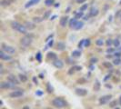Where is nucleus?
Wrapping results in <instances>:
<instances>
[{"mask_svg":"<svg viewBox=\"0 0 121 109\" xmlns=\"http://www.w3.org/2000/svg\"><path fill=\"white\" fill-rule=\"evenodd\" d=\"M52 105L55 106L56 108H64L67 106V102L62 97H56L52 100Z\"/></svg>","mask_w":121,"mask_h":109,"instance_id":"f257e3e1","label":"nucleus"},{"mask_svg":"<svg viewBox=\"0 0 121 109\" xmlns=\"http://www.w3.org/2000/svg\"><path fill=\"white\" fill-rule=\"evenodd\" d=\"M11 27H12L14 30L17 31L21 34H24V35H26L27 34V29L26 28V26L23 25L19 24L17 21H13L11 22Z\"/></svg>","mask_w":121,"mask_h":109,"instance_id":"f03ea898","label":"nucleus"},{"mask_svg":"<svg viewBox=\"0 0 121 109\" xmlns=\"http://www.w3.org/2000/svg\"><path fill=\"white\" fill-rule=\"evenodd\" d=\"M33 37H34V36L31 35V34H29V35H25L24 37H22L21 40H20L21 46H22L24 48L28 47L31 44H32V42H33Z\"/></svg>","mask_w":121,"mask_h":109,"instance_id":"7ed1b4c3","label":"nucleus"},{"mask_svg":"<svg viewBox=\"0 0 121 109\" xmlns=\"http://www.w3.org/2000/svg\"><path fill=\"white\" fill-rule=\"evenodd\" d=\"M23 96H24V91L22 89H16L8 95V96L11 98H18V97Z\"/></svg>","mask_w":121,"mask_h":109,"instance_id":"20e7f679","label":"nucleus"},{"mask_svg":"<svg viewBox=\"0 0 121 109\" xmlns=\"http://www.w3.org/2000/svg\"><path fill=\"white\" fill-rule=\"evenodd\" d=\"M16 85L12 84L11 82H9L8 80L6 81V82H2L0 84V88L1 89H15L16 88Z\"/></svg>","mask_w":121,"mask_h":109,"instance_id":"39448f33","label":"nucleus"},{"mask_svg":"<svg viewBox=\"0 0 121 109\" xmlns=\"http://www.w3.org/2000/svg\"><path fill=\"white\" fill-rule=\"evenodd\" d=\"M2 50L9 54H13L16 53V49L14 48L13 46H7V45H5V44H2Z\"/></svg>","mask_w":121,"mask_h":109,"instance_id":"423d86ee","label":"nucleus"},{"mask_svg":"<svg viewBox=\"0 0 121 109\" xmlns=\"http://www.w3.org/2000/svg\"><path fill=\"white\" fill-rule=\"evenodd\" d=\"M111 98H112V96H111V95L103 96H101L99 98V104H100V105H106V104H108L110 102Z\"/></svg>","mask_w":121,"mask_h":109,"instance_id":"0eeeda50","label":"nucleus"},{"mask_svg":"<svg viewBox=\"0 0 121 109\" xmlns=\"http://www.w3.org/2000/svg\"><path fill=\"white\" fill-rule=\"evenodd\" d=\"M0 58H1V60H4V61H9L12 59V57L9 55V54L4 52L3 50L0 51Z\"/></svg>","mask_w":121,"mask_h":109,"instance_id":"6e6552de","label":"nucleus"},{"mask_svg":"<svg viewBox=\"0 0 121 109\" xmlns=\"http://www.w3.org/2000/svg\"><path fill=\"white\" fill-rule=\"evenodd\" d=\"M7 80L9 81V82H11L12 84H14V85H19V80H18V78L17 77V76H15L14 75H9L8 76H7Z\"/></svg>","mask_w":121,"mask_h":109,"instance_id":"1a4fd4ad","label":"nucleus"},{"mask_svg":"<svg viewBox=\"0 0 121 109\" xmlns=\"http://www.w3.org/2000/svg\"><path fill=\"white\" fill-rule=\"evenodd\" d=\"M75 92L79 96H85L87 95V90L85 89V88H77L75 90Z\"/></svg>","mask_w":121,"mask_h":109,"instance_id":"9d476101","label":"nucleus"},{"mask_svg":"<svg viewBox=\"0 0 121 109\" xmlns=\"http://www.w3.org/2000/svg\"><path fill=\"white\" fill-rule=\"evenodd\" d=\"M53 66L57 69H61L64 67V63L59 59H56L55 61H53Z\"/></svg>","mask_w":121,"mask_h":109,"instance_id":"9b49d317","label":"nucleus"},{"mask_svg":"<svg viewBox=\"0 0 121 109\" xmlns=\"http://www.w3.org/2000/svg\"><path fill=\"white\" fill-rule=\"evenodd\" d=\"M67 22H68V17H62L60 18V21H59L61 27H66V25H67Z\"/></svg>","mask_w":121,"mask_h":109,"instance_id":"f8f14e48","label":"nucleus"},{"mask_svg":"<svg viewBox=\"0 0 121 109\" xmlns=\"http://www.w3.org/2000/svg\"><path fill=\"white\" fill-rule=\"evenodd\" d=\"M14 2V0H1L0 1V6L5 7V6H10Z\"/></svg>","mask_w":121,"mask_h":109,"instance_id":"ddd939ff","label":"nucleus"},{"mask_svg":"<svg viewBox=\"0 0 121 109\" xmlns=\"http://www.w3.org/2000/svg\"><path fill=\"white\" fill-rule=\"evenodd\" d=\"M39 1H40V0H29V1L25 5V7H26V8H28V7H30V6H35L36 4L39 3Z\"/></svg>","mask_w":121,"mask_h":109,"instance_id":"4468645a","label":"nucleus"},{"mask_svg":"<svg viewBox=\"0 0 121 109\" xmlns=\"http://www.w3.org/2000/svg\"><path fill=\"white\" fill-rule=\"evenodd\" d=\"M25 26H26V28L27 30H33V29L36 28L35 24H34V23H31V22H26Z\"/></svg>","mask_w":121,"mask_h":109,"instance_id":"2eb2a0df","label":"nucleus"},{"mask_svg":"<svg viewBox=\"0 0 121 109\" xmlns=\"http://www.w3.org/2000/svg\"><path fill=\"white\" fill-rule=\"evenodd\" d=\"M98 13H99V11H98L97 8L92 7L90 9V11H89V16H90V17H97V15H98Z\"/></svg>","mask_w":121,"mask_h":109,"instance_id":"dca6fc26","label":"nucleus"},{"mask_svg":"<svg viewBox=\"0 0 121 109\" xmlns=\"http://www.w3.org/2000/svg\"><path fill=\"white\" fill-rule=\"evenodd\" d=\"M78 19L75 17V18H71L70 19V21H69V23H68V25H69V27L70 28H74L75 27V25H77V23H78Z\"/></svg>","mask_w":121,"mask_h":109,"instance_id":"f3484780","label":"nucleus"},{"mask_svg":"<svg viewBox=\"0 0 121 109\" xmlns=\"http://www.w3.org/2000/svg\"><path fill=\"white\" fill-rule=\"evenodd\" d=\"M83 26H84V23H83L82 21H78L73 29H75V30H80V29L83 28Z\"/></svg>","mask_w":121,"mask_h":109,"instance_id":"a211bd4d","label":"nucleus"},{"mask_svg":"<svg viewBox=\"0 0 121 109\" xmlns=\"http://www.w3.org/2000/svg\"><path fill=\"white\" fill-rule=\"evenodd\" d=\"M65 48H66V45H65V43H63V42L57 43V45H56V49H57V50L63 51Z\"/></svg>","mask_w":121,"mask_h":109,"instance_id":"6ab92c4d","label":"nucleus"},{"mask_svg":"<svg viewBox=\"0 0 121 109\" xmlns=\"http://www.w3.org/2000/svg\"><path fill=\"white\" fill-rule=\"evenodd\" d=\"M71 54H72V57L78 58V57L81 56V51H80V50H74Z\"/></svg>","mask_w":121,"mask_h":109,"instance_id":"aec40b11","label":"nucleus"},{"mask_svg":"<svg viewBox=\"0 0 121 109\" xmlns=\"http://www.w3.org/2000/svg\"><path fill=\"white\" fill-rule=\"evenodd\" d=\"M48 59H51L52 61H55L56 59H57V56H56V54L53 53V52H49L48 54Z\"/></svg>","mask_w":121,"mask_h":109,"instance_id":"412c9836","label":"nucleus"},{"mask_svg":"<svg viewBox=\"0 0 121 109\" xmlns=\"http://www.w3.org/2000/svg\"><path fill=\"white\" fill-rule=\"evenodd\" d=\"M47 91L48 92L49 94H52V93L54 92V88H53V86L51 85L50 83H48V84H47Z\"/></svg>","mask_w":121,"mask_h":109,"instance_id":"4be33fe9","label":"nucleus"},{"mask_svg":"<svg viewBox=\"0 0 121 109\" xmlns=\"http://www.w3.org/2000/svg\"><path fill=\"white\" fill-rule=\"evenodd\" d=\"M120 64H121L120 57H117V58H115V59L113 60V65H115V66H119Z\"/></svg>","mask_w":121,"mask_h":109,"instance_id":"5701e85b","label":"nucleus"},{"mask_svg":"<svg viewBox=\"0 0 121 109\" xmlns=\"http://www.w3.org/2000/svg\"><path fill=\"white\" fill-rule=\"evenodd\" d=\"M54 0H45V4L47 6H51L54 5Z\"/></svg>","mask_w":121,"mask_h":109,"instance_id":"b1692460","label":"nucleus"},{"mask_svg":"<svg viewBox=\"0 0 121 109\" xmlns=\"http://www.w3.org/2000/svg\"><path fill=\"white\" fill-rule=\"evenodd\" d=\"M19 79H20V81H22V82H26V81H27V76H26L25 75L20 74V75H19Z\"/></svg>","mask_w":121,"mask_h":109,"instance_id":"393cba45","label":"nucleus"},{"mask_svg":"<svg viewBox=\"0 0 121 109\" xmlns=\"http://www.w3.org/2000/svg\"><path fill=\"white\" fill-rule=\"evenodd\" d=\"M103 66L105 67H107V68H110V69H112V67H113V65L111 64V63H109V62H104L103 63Z\"/></svg>","mask_w":121,"mask_h":109,"instance_id":"a878e982","label":"nucleus"},{"mask_svg":"<svg viewBox=\"0 0 121 109\" xmlns=\"http://www.w3.org/2000/svg\"><path fill=\"white\" fill-rule=\"evenodd\" d=\"M113 46H114L115 47H117V48L119 47V46H120V41H119L118 39H115L114 42H113Z\"/></svg>","mask_w":121,"mask_h":109,"instance_id":"bb28decb","label":"nucleus"},{"mask_svg":"<svg viewBox=\"0 0 121 109\" xmlns=\"http://www.w3.org/2000/svg\"><path fill=\"white\" fill-rule=\"evenodd\" d=\"M96 45L98 46H102L104 45V41L103 39H101V38H99V39H97V41H96Z\"/></svg>","mask_w":121,"mask_h":109,"instance_id":"cd10ccee","label":"nucleus"},{"mask_svg":"<svg viewBox=\"0 0 121 109\" xmlns=\"http://www.w3.org/2000/svg\"><path fill=\"white\" fill-rule=\"evenodd\" d=\"M87 7H88V4H84L83 6L80 7L79 11H81V12H84V11H86V10L87 9Z\"/></svg>","mask_w":121,"mask_h":109,"instance_id":"c85d7f7f","label":"nucleus"},{"mask_svg":"<svg viewBox=\"0 0 121 109\" xmlns=\"http://www.w3.org/2000/svg\"><path fill=\"white\" fill-rule=\"evenodd\" d=\"M36 59L38 61V62H41V61H42V54H41L40 52H38V53L36 54Z\"/></svg>","mask_w":121,"mask_h":109,"instance_id":"c756f323","label":"nucleus"},{"mask_svg":"<svg viewBox=\"0 0 121 109\" xmlns=\"http://www.w3.org/2000/svg\"><path fill=\"white\" fill-rule=\"evenodd\" d=\"M84 17V14H83V12H81V11H78V13H77L76 14V17H75L77 18V19H78V18H81Z\"/></svg>","mask_w":121,"mask_h":109,"instance_id":"7c9ffc66","label":"nucleus"},{"mask_svg":"<svg viewBox=\"0 0 121 109\" xmlns=\"http://www.w3.org/2000/svg\"><path fill=\"white\" fill-rule=\"evenodd\" d=\"M53 44H54V40H50L48 42V44L47 45V46L45 47V50H47V49L48 48V47H52V46H53Z\"/></svg>","mask_w":121,"mask_h":109,"instance_id":"2f4dec72","label":"nucleus"},{"mask_svg":"<svg viewBox=\"0 0 121 109\" xmlns=\"http://www.w3.org/2000/svg\"><path fill=\"white\" fill-rule=\"evenodd\" d=\"M43 19L44 18H40V17H34L33 18V21L35 22V23H40V22H42Z\"/></svg>","mask_w":121,"mask_h":109,"instance_id":"473e14b6","label":"nucleus"},{"mask_svg":"<svg viewBox=\"0 0 121 109\" xmlns=\"http://www.w3.org/2000/svg\"><path fill=\"white\" fill-rule=\"evenodd\" d=\"M113 42H114V41H113L112 39H108L107 42H106V44H107V46H108V47H110V46L113 45Z\"/></svg>","mask_w":121,"mask_h":109,"instance_id":"72a5a7b5","label":"nucleus"},{"mask_svg":"<svg viewBox=\"0 0 121 109\" xmlns=\"http://www.w3.org/2000/svg\"><path fill=\"white\" fill-rule=\"evenodd\" d=\"M90 46V39L89 38H87V39H85V47H88Z\"/></svg>","mask_w":121,"mask_h":109,"instance_id":"f704fd0d","label":"nucleus"},{"mask_svg":"<svg viewBox=\"0 0 121 109\" xmlns=\"http://www.w3.org/2000/svg\"><path fill=\"white\" fill-rule=\"evenodd\" d=\"M99 88H100V84H99V82L97 80L96 85H94V89H95L96 91H98V90H99Z\"/></svg>","mask_w":121,"mask_h":109,"instance_id":"c9c22d12","label":"nucleus"},{"mask_svg":"<svg viewBox=\"0 0 121 109\" xmlns=\"http://www.w3.org/2000/svg\"><path fill=\"white\" fill-rule=\"evenodd\" d=\"M83 46H85V39H82V40L78 43L79 48H82V47H83Z\"/></svg>","mask_w":121,"mask_h":109,"instance_id":"e433bc0d","label":"nucleus"},{"mask_svg":"<svg viewBox=\"0 0 121 109\" xmlns=\"http://www.w3.org/2000/svg\"><path fill=\"white\" fill-rule=\"evenodd\" d=\"M117 102L116 100H114V101H112V102L109 103V106H110V107H115L116 105H117Z\"/></svg>","mask_w":121,"mask_h":109,"instance_id":"4c0bfd02","label":"nucleus"},{"mask_svg":"<svg viewBox=\"0 0 121 109\" xmlns=\"http://www.w3.org/2000/svg\"><path fill=\"white\" fill-rule=\"evenodd\" d=\"M97 61H98V59H97V57H92L90 60H89V62H90L91 64H96Z\"/></svg>","mask_w":121,"mask_h":109,"instance_id":"58836bf2","label":"nucleus"},{"mask_svg":"<svg viewBox=\"0 0 121 109\" xmlns=\"http://www.w3.org/2000/svg\"><path fill=\"white\" fill-rule=\"evenodd\" d=\"M51 14V11H47V12L45 13V15H44V17H43V18L44 19H46V18H48L49 15Z\"/></svg>","mask_w":121,"mask_h":109,"instance_id":"ea45409f","label":"nucleus"},{"mask_svg":"<svg viewBox=\"0 0 121 109\" xmlns=\"http://www.w3.org/2000/svg\"><path fill=\"white\" fill-rule=\"evenodd\" d=\"M75 72H76V70H75V68H74V67H73L68 70V75H73Z\"/></svg>","mask_w":121,"mask_h":109,"instance_id":"a19ab883","label":"nucleus"},{"mask_svg":"<svg viewBox=\"0 0 121 109\" xmlns=\"http://www.w3.org/2000/svg\"><path fill=\"white\" fill-rule=\"evenodd\" d=\"M74 68H75L76 71H81L82 70V67H80V66H74Z\"/></svg>","mask_w":121,"mask_h":109,"instance_id":"79ce46f5","label":"nucleus"},{"mask_svg":"<svg viewBox=\"0 0 121 109\" xmlns=\"http://www.w3.org/2000/svg\"><path fill=\"white\" fill-rule=\"evenodd\" d=\"M107 53H115V49H113V48H108L107 49Z\"/></svg>","mask_w":121,"mask_h":109,"instance_id":"37998d69","label":"nucleus"},{"mask_svg":"<svg viewBox=\"0 0 121 109\" xmlns=\"http://www.w3.org/2000/svg\"><path fill=\"white\" fill-rule=\"evenodd\" d=\"M114 56H116V57H120L121 52H115V53H114Z\"/></svg>","mask_w":121,"mask_h":109,"instance_id":"c03bdc74","label":"nucleus"},{"mask_svg":"<svg viewBox=\"0 0 121 109\" xmlns=\"http://www.w3.org/2000/svg\"><path fill=\"white\" fill-rule=\"evenodd\" d=\"M36 96H42L43 95V92L41 90H37L36 92Z\"/></svg>","mask_w":121,"mask_h":109,"instance_id":"a18cd8bd","label":"nucleus"},{"mask_svg":"<svg viewBox=\"0 0 121 109\" xmlns=\"http://www.w3.org/2000/svg\"><path fill=\"white\" fill-rule=\"evenodd\" d=\"M86 0H76V2L78 3V4H83V3H85Z\"/></svg>","mask_w":121,"mask_h":109,"instance_id":"49530a36","label":"nucleus"},{"mask_svg":"<svg viewBox=\"0 0 121 109\" xmlns=\"http://www.w3.org/2000/svg\"><path fill=\"white\" fill-rule=\"evenodd\" d=\"M110 76H111V75H106V77L104 78V81H107L108 79L110 78Z\"/></svg>","mask_w":121,"mask_h":109,"instance_id":"de8ad7c7","label":"nucleus"},{"mask_svg":"<svg viewBox=\"0 0 121 109\" xmlns=\"http://www.w3.org/2000/svg\"><path fill=\"white\" fill-rule=\"evenodd\" d=\"M113 56H114V54H108L106 57H107V58H112Z\"/></svg>","mask_w":121,"mask_h":109,"instance_id":"09e8293b","label":"nucleus"},{"mask_svg":"<svg viewBox=\"0 0 121 109\" xmlns=\"http://www.w3.org/2000/svg\"><path fill=\"white\" fill-rule=\"evenodd\" d=\"M33 81H34V83L36 84V85H37L38 83H37V79L36 78V77H33Z\"/></svg>","mask_w":121,"mask_h":109,"instance_id":"8fccbe9b","label":"nucleus"},{"mask_svg":"<svg viewBox=\"0 0 121 109\" xmlns=\"http://www.w3.org/2000/svg\"><path fill=\"white\" fill-rule=\"evenodd\" d=\"M22 109H30L29 108V106H27V105H26V106H24V107H23V108Z\"/></svg>","mask_w":121,"mask_h":109,"instance_id":"3c124183","label":"nucleus"},{"mask_svg":"<svg viewBox=\"0 0 121 109\" xmlns=\"http://www.w3.org/2000/svg\"><path fill=\"white\" fill-rule=\"evenodd\" d=\"M39 77H40V78H44V75H43V74H40V75H39Z\"/></svg>","mask_w":121,"mask_h":109,"instance_id":"603ef678","label":"nucleus"},{"mask_svg":"<svg viewBox=\"0 0 121 109\" xmlns=\"http://www.w3.org/2000/svg\"><path fill=\"white\" fill-rule=\"evenodd\" d=\"M56 17V16H54V17H52L50 18V19H51V20H54V19H55Z\"/></svg>","mask_w":121,"mask_h":109,"instance_id":"864d4df0","label":"nucleus"},{"mask_svg":"<svg viewBox=\"0 0 121 109\" xmlns=\"http://www.w3.org/2000/svg\"><path fill=\"white\" fill-rule=\"evenodd\" d=\"M106 86H107V87H109V88H111V85H106Z\"/></svg>","mask_w":121,"mask_h":109,"instance_id":"5fc2aeb1","label":"nucleus"},{"mask_svg":"<svg viewBox=\"0 0 121 109\" xmlns=\"http://www.w3.org/2000/svg\"><path fill=\"white\" fill-rule=\"evenodd\" d=\"M119 104L121 105V96H120V98H119Z\"/></svg>","mask_w":121,"mask_h":109,"instance_id":"6e6d98bb","label":"nucleus"},{"mask_svg":"<svg viewBox=\"0 0 121 109\" xmlns=\"http://www.w3.org/2000/svg\"><path fill=\"white\" fill-rule=\"evenodd\" d=\"M118 50H121V46H119V48H118Z\"/></svg>","mask_w":121,"mask_h":109,"instance_id":"4d7b16f0","label":"nucleus"},{"mask_svg":"<svg viewBox=\"0 0 121 109\" xmlns=\"http://www.w3.org/2000/svg\"><path fill=\"white\" fill-rule=\"evenodd\" d=\"M115 109H120V108H119V107H116Z\"/></svg>","mask_w":121,"mask_h":109,"instance_id":"13d9d810","label":"nucleus"},{"mask_svg":"<svg viewBox=\"0 0 121 109\" xmlns=\"http://www.w3.org/2000/svg\"><path fill=\"white\" fill-rule=\"evenodd\" d=\"M120 20H121V15H120Z\"/></svg>","mask_w":121,"mask_h":109,"instance_id":"bf43d9fd","label":"nucleus"}]
</instances>
